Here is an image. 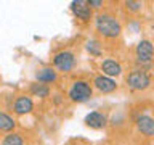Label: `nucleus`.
Wrapping results in <instances>:
<instances>
[{
    "label": "nucleus",
    "instance_id": "a211bd4d",
    "mask_svg": "<svg viewBox=\"0 0 154 145\" xmlns=\"http://www.w3.org/2000/svg\"><path fill=\"white\" fill-rule=\"evenodd\" d=\"M87 3H88L90 8H96V10L103 7V2H101V0H87Z\"/></svg>",
    "mask_w": 154,
    "mask_h": 145
},
{
    "label": "nucleus",
    "instance_id": "ddd939ff",
    "mask_svg": "<svg viewBox=\"0 0 154 145\" xmlns=\"http://www.w3.org/2000/svg\"><path fill=\"white\" fill-rule=\"evenodd\" d=\"M14 126H16V121H14L10 114L7 113H0V130H3V132H10V130L14 129Z\"/></svg>",
    "mask_w": 154,
    "mask_h": 145
},
{
    "label": "nucleus",
    "instance_id": "f8f14e48",
    "mask_svg": "<svg viewBox=\"0 0 154 145\" xmlns=\"http://www.w3.org/2000/svg\"><path fill=\"white\" fill-rule=\"evenodd\" d=\"M35 79L42 84H50L56 81V71L53 68H42L35 72Z\"/></svg>",
    "mask_w": 154,
    "mask_h": 145
},
{
    "label": "nucleus",
    "instance_id": "6e6552de",
    "mask_svg": "<svg viewBox=\"0 0 154 145\" xmlns=\"http://www.w3.org/2000/svg\"><path fill=\"white\" fill-rule=\"evenodd\" d=\"M85 124L91 129H103L108 124V118L106 114L100 113V111H91L85 116Z\"/></svg>",
    "mask_w": 154,
    "mask_h": 145
},
{
    "label": "nucleus",
    "instance_id": "dca6fc26",
    "mask_svg": "<svg viewBox=\"0 0 154 145\" xmlns=\"http://www.w3.org/2000/svg\"><path fill=\"white\" fill-rule=\"evenodd\" d=\"M87 52L93 56H101V44L98 40H88L87 42Z\"/></svg>",
    "mask_w": 154,
    "mask_h": 145
},
{
    "label": "nucleus",
    "instance_id": "7ed1b4c3",
    "mask_svg": "<svg viewBox=\"0 0 154 145\" xmlns=\"http://www.w3.org/2000/svg\"><path fill=\"white\" fill-rule=\"evenodd\" d=\"M127 85L135 92L140 90H146L151 85V77H149L144 71H132L127 76Z\"/></svg>",
    "mask_w": 154,
    "mask_h": 145
},
{
    "label": "nucleus",
    "instance_id": "6ab92c4d",
    "mask_svg": "<svg viewBox=\"0 0 154 145\" xmlns=\"http://www.w3.org/2000/svg\"><path fill=\"white\" fill-rule=\"evenodd\" d=\"M61 100H63V98H61V95H55V103H56V105H58V103H61Z\"/></svg>",
    "mask_w": 154,
    "mask_h": 145
},
{
    "label": "nucleus",
    "instance_id": "2eb2a0df",
    "mask_svg": "<svg viewBox=\"0 0 154 145\" xmlns=\"http://www.w3.org/2000/svg\"><path fill=\"white\" fill-rule=\"evenodd\" d=\"M2 145H24V142H23V137L19 134L11 132V134H8L3 137Z\"/></svg>",
    "mask_w": 154,
    "mask_h": 145
},
{
    "label": "nucleus",
    "instance_id": "f3484780",
    "mask_svg": "<svg viewBox=\"0 0 154 145\" xmlns=\"http://www.w3.org/2000/svg\"><path fill=\"white\" fill-rule=\"evenodd\" d=\"M124 5H125V8H127L128 11H132V13L140 11V10H141V7H143V3H141V2H137V0H127Z\"/></svg>",
    "mask_w": 154,
    "mask_h": 145
},
{
    "label": "nucleus",
    "instance_id": "9b49d317",
    "mask_svg": "<svg viewBox=\"0 0 154 145\" xmlns=\"http://www.w3.org/2000/svg\"><path fill=\"white\" fill-rule=\"evenodd\" d=\"M101 71H103L104 76L108 77H117L122 74V66H120L119 61L116 60H104L103 63H101Z\"/></svg>",
    "mask_w": 154,
    "mask_h": 145
},
{
    "label": "nucleus",
    "instance_id": "f03ea898",
    "mask_svg": "<svg viewBox=\"0 0 154 145\" xmlns=\"http://www.w3.org/2000/svg\"><path fill=\"white\" fill-rule=\"evenodd\" d=\"M93 95V90H91L90 84L87 81H75L74 84L71 85L69 92H67V97L75 102V103H84V102H88Z\"/></svg>",
    "mask_w": 154,
    "mask_h": 145
},
{
    "label": "nucleus",
    "instance_id": "39448f33",
    "mask_svg": "<svg viewBox=\"0 0 154 145\" xmlns=\"http://www.w3.org/2000/svg\"><path fill=\"white\" fill-rule=\"evenodd\" d=\"M135 53H137L138 61L141 63H149L154 56V45L151 40L144 39V40H140L137 48H135Z\"/></svg>",
    "mask_w": 154,
    "mask_h": 145
},
{
    "label": "nucleus",
    "instance_id": "0eeeda50",
    "mask_svg": "<svg viewBox=\"0 0 154 145\" xmlns=\"http://www.w3.org/2000/svg\"><path fill=\"white\" fill-rule=\"evenodd\" d=\"M93 85L98 92H101V94H111V92H114L117 89V82H116L112 77H108L104 74L96 76L93 79Z\"/></svg>",
    "mask_w": 154,
    "mask_h": 145
},
{
    "label": "nucleus",
    "instance_id": "1a4fd4ad",
    "mask_svg": "<svg viewBox=\"0 0 154 145\" xmlns=\"http://www.w3.org/2000/svg\"><path fill=\"white\" fill-rule=\"evenodd\" d=\"M32 110H34V103H32V100L29 98V97H26V95L18 97V98L14 100V103H13V111L16 114H19V116L31 113Z\"/></svg>",
    "mask_w": 154,
    "mask_h": 145
},
{
    "label": "nucleus",
    "instance_id": "f257e3e1",
    "mask_svg": "<svg viewBox=\"0 0 154 145\" xmlns=\"http://www.w3.org/2000/svg\"><path fill=\"white\" fill-rule=\"evenodd\" d=\"M95 27L103 37L106 39H116L122 32V26H120L119 19L109 13L96 14L95 18Z\"/></svg>",
    "mask_w": 154,
    "mask_h": 145
},
{
    "label": "nucleus",
    "instance_id": "4468645a",
    "mask_svg": "<svg viewBox=\"0 0 154 145\" xmlns=\"http://www.w3.org/2000/svg\"><path fill=\"white\" fill-rule=\"evenodd\" d=\"M31 94L40 97V98H45V97L50 95V87L47 84H42V82H35V84L31 85Z\"/></svg>",
    "mask_w": 154,
    "mask_h": 145
},
{
    "label": "nucleus",
    "instance_id": "9d476101",
    "mask_svg": "<svg viewBox=\"0 0 154 145\" xmlns=\"http://www.w3.org/2000/svg\"><path fill=\"white\" fill-rule=\"evenodd\" d=\"M137 129L146 137H154V118L151 116H140L137 119Z\"/></svg>",
    "mask_w": 154,
    "mask_h": 145
},
{
    "label": "nucleus",
    "instance_id": "423d86ee",
    "mask_svg": "<svg viewBox=\"0 0 154 145\" xmlns=\"http://www.w3.org/2000/svg\"><path fill=\"white\" fill-rule=\"evenodd\" d=\"M71 11L74 13V16L80 21H90L93 13H91V8L88 7V3L85 0H77V2L71 3Z\"/></svg>",
    "mask_w": 154,
    "mask_h": 145
},
{
    "label": "nucleus",
    "instance_id": "20e7f679",
    "mask_svg": "<svg viewBox=\"0 0 154 145\" xmlns=\"http://www.w3.org/2000/svg\"><path fill=\"white\" fill-rule=\"evenodd\" d=\"M53 65L58 71L61 72H69L75 65V56L74 53L69 52V50H63V52H58L55 56H53Z\"/></svg>",
    "mask_w": 154,
    "mask_h": 145
}]
</instances>
